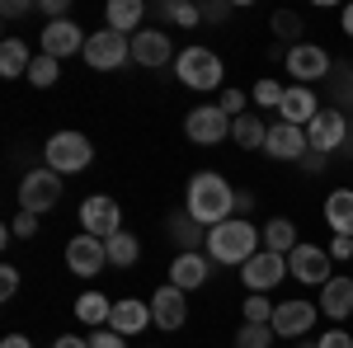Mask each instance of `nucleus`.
I'll list each match as a JSON object with an SVG mask.
<instances>
[{"instance_id":"obj_1","label":"nucleus","mask_w":353,"mask_h":348,"mask_svg":"<svg viewBox=\"0 0 353 348\" xmlns=\"http://www.w3.org/2000/svg\"><path fill=\"white\" fill-rule=\"evenodd\" d=\"M184 212L198 221V226H221V221H231L236 216V188L221 179L217 170H203V174H193L189 179V193H184Z\"/></svg>"},{"instance_id":"obj_2","label":"nucleus","mask_w":353,"mask_h":348,"mask_svg":"<svg viewBox=\"0 0 353 348\" xmlns=\"http://www.w3.org/2000/svg\"><path fill=\"white\" fill-rule=\"evenodd\" d=\"M259 226L254 221H245V216H231V221H221L208 231V259L212 264H236L245 268L254 254H259Z\"/></svg>"},{"instance_id":"obj_3","label":"nucleus","mask_w":353,"mask_h":348,"mask_svg":"<svg viewBox=\"0 0 353 348\" xmlns=\"http://www.w3.org/2000/svg\"><path fill=\"white\" fill-rule=\"evenodd\" d=\"M174 76L189 85V90H217L226 66H221V57L212 48H184V52L174 57Z\"/></svg>"},{"instance_id":"obj_4","label":"nucleus","mask_w":353,"mask_h":348,"mask_svg":"<svg viewBox=\"0 0 353 348\" xmlns=\"http://www.w3.org/2000/svg\"><path fill=\"white\" fill-rule=\"evenodd\" d=\"M43 156H48V170H57V174H81L85 165L94 161V146H90L85 132H52Z\"/></svg>"},{"instance_id":"obj_5","label":"nucleus","mask_w":353,"mask_h":348,"mask_svg":"<svg viewBox=\"0 0 353 348\" xmlns=\"http://www.w3.org/2000/svg\"><path fill=\"white\" fill-rule=\"evenodd\" d=\"M61 203V174L57 170H28L19 179V212H52Z\"/></svg>"},{"instance_id":"obj_6","label":"nucleus","mask_w":353,"mask_h":348,"mask_svg":"<svg viewBox=\"0 0 353 348\" xmlns=\"http://www.w3.org/2000/svg\"><path fill=\"white\" fill-rule=\"evenodd\" d=\"M128 57H132V38L118 33V28H99V33H90V43H85V61H90L94 71H118Z\"/></svg>"},{"instance_id":"obj_7","label":"nucleus","mask_w":353,"mask_h":348,"mask_svg":"<svg viewBox=\"0 0 353 348\" xmlns=\"http://www.w3.org/2000/svg\"><path fill=\"white\" fill-rule=\"evenodd\" d=\"M81 226H85V236H94V240H113L123 231V207L113 203L109 193H94V198L81 203Z\"/></svg>"},{"instance_id":"obj_8","label":"nucleus","mask_w":353,"mask_h":348,"mask_svg":"<svg viewBox=\"0 0 353 348\" xmlns=\"http://www.w3.org/2000/svg\"><path fill=\"white\" fill-rule=\"evenodd\" d=\"M231 127H236V118H226L217 104L189 108V118H184V136H189V141H198V146H217V141H226V136H231Z\"/></svg>"},{"instance_id":"obj_9","label":"nucleus","mask_w":353,"mask_h":348,"mask_svg":"<svg viewBox=\"0 0 353 348\" xmlns=\"http://www.w3.org/2000/svg\"><path fill=\"white\" fill-rule=\"evenodd\" d=\"M344 136H349V113H339V108H321V113L306 123V141H311V151H316V156L339 151V146H344Z\"/></svg>"},{"instance_id":"obj_10","label":"nucleus","mask_w":353,"mask_h":348,"mask_svg":"<svg viewBox=\"0 0 353 348\" xmlns=\"http://www.w3.org/2000/svg\"><path fill=\"white\" fill-rule=\"evenodd\" d=\"M283 66H288V76H292L297 85L325 81V76H330V52H325V48H316V43H292L288 57H283Z\"/></svg>"},{"instance_id":"obj_11","label":"nucleus","mask_w":353,"mask_h":348,"mask_svg":"<svg viewBox=\"0 0 353 348\" xmlns=\"http://www.w3.org/2000/svg\"><path fill=\"white\" fill-rule=\"evenodd\" d=\"M288 273L297 278V283H311V287H325L330 278V249H321V245H297L292 254H288Z\"/></svg>"},{"instance_id":"obj_12","label":"nucleus","mask_w":353,"mask_h":348,"mask_svg":"<svg viewBox=\"0 0 353 348\" xmlns=\"http://www.w3.org/2000/svg\"><path fill=\"white\" fill-rule=\"evenodd\" d=\"M316 316H321V306L316 301H278L273 306V334L278 339H297V334H306L311 325H316Z\"/></svg>"},{"instance_id":"obj_13","label":"nucleus","mask_w":353,"mask_h":348,"mask_svg":"<svg viewBox=\"0 0 353 348\" xmlns=\"http://www.w3.org/2000/svg\"><path fill=\"white\" fill-rule=\"evenodd\" d=\"M283 278H288V259L273 254V249H259V254L241 268V283L250 287V292H269V287H278Z\"/></svg>"},{"instance_id":"obj_14","label":"nucleus","mask_w":353,"mask_h":348,"mask_svg":"<svg viewBox=\"0 0 353 348\" xmlns=\"http://www.w3.org/2000/svg\"><path fill=\"white\" fill-rule=\"evenodd\" d=\"M66 264H71V273L76 278H94L99 268L109 264V249H104V240H94V236H71V245H66Z\"/></svg>"},{"instance_id":"obj_15","label":"nucleus","mask_w":353,"mask_h":348,"mask_svg":"<svg viewBox=\"0 0 353 348\" xmlns=\"http://www.w3.org/2000/svg\"><path fill=\"white\" fill-rule=\"evenodd\" d=\"M43 57H52V61H61V57L71 52H85V43H90V33H81V28L71 24V19H52V24L43 28Z\"/></svg>"},{"instance_id":"obj_16","label":"nucleus","mask_w":353,"mask_h":348,"mask_svg":"<svg viewBox=\"0 0 353 348\" xmlns=\"http://www.w3.org/2000/svg\"><path fill=\"white\" fill-rule=\"evenodd\" d=\"M273 161H306L311 141H306V127H292V123H273L269 127V141H264Z\"/></svg>"},{"instance_id":"obj_17","label":"nucleus","mask_w":353,"mask_h":348,"mask_svg":"<svg viewBox=\"0 0 353 348\" xmlns=\"http://www.w3.org/2000/svg\"><path fill=\"white\" fill-rule=\"evenodd\" d=\"M151 320V301H137V296H123V301H113V316H109V329H118L123 339H137Z\"/></svg>"},{"instance_id":"obj_18","label":"nucleus","mask_w":353,"mask_h":348,"mask_svg":"<svg viewBox=\"0 0 353 348\" xmlns=\"http://www.w3.org/2000/svg\"><path fill=\"white\" fill-rule=\"evenodd\" d=\"M151 320L161 325V329H179V325L189 320V301H184V292L179 287H156V296H151Z\"/></svg>"},{"instance_id":"obj_19","label":"nucleus","mask_w":353,"mask_h":348,"mask_svg":"<svg viewBox=\"0 0 353 348\" xmlns=\"http://www.w3.org/2000/svg\"><path fill=\"white\" fill-rule=\"evenodd\" d=\"M212 278V259L208 254H179L174 264H170V287H179V292H193V287H203Z\"/></svg>"},{"instance_id":"obj_20","label":"nucleus","mask_w":353,"mask_h":348,"mask_svg":"<svg viewBox=\"0 0 353 348\" xmlns=\"http://www.w3.org/2000/svg\"><path fill=\"white\" fill-rule=\"evenodd\" d=\"M170 57H174V48H170V38H165L161 28L132 33V61L137 66H170Z\"/></svg>"},{"instance_id":"obj_21","label":"nucleus","mask_w":353,"mask_h":348,"mask_svg":"<svg viewBox=\"0 0 353 348\" xmlns=\"http://www.w3.org/2000/svg\"><path fill=\"white\" fill-rule=\"evenodd\" d=\"M278 113H283V123H292V127H306V123L321 113V99L311 94V85H288V94H283Z\"/></svg>"},{"instance_id":"obj_22","label":"nucleus","mask_w":353,"mask_h":348,"mask_svg":"<svg viewBox=\"0 0 353 348\" xmlns=\"http://www.w3.org/2000/svg\"><path fill=\"white\" fill-rule=\"evenodd\" d=\"M321 311H325L330 320L353 316V278H330L325 287H321Z\"/></svg>"},{"instance_id":"obj_23","label":"nucleus","mask_w":353,"mask_h":348,"mask_svg":"<svg viewBox=\"0 0 353 348\" xmlns=\"http://www.w3.org/2000/svg\"><path fill=\"white\" fill-rule=\"evenodd\" d=\"M325 226L334 236H353V188H334L325 198Z\"/></svg>"},{"instance_id":"obj_24","label":"nucleus","mask_w":353,"mask_h":348,"mask_svg":"<svg viewBox=\"0 0 353 348\" xmlns=\"http://www.w3.org/2000/svg\"><path fill=\"white\" fill-rule=\"evenodd\" d=\"M28 66H33L28 43L24 38H5V43H0V76H5V81H19V76H28Z\"/></svg>"},{"instance_id":"obj_25","label":"nucleus","mask_w":353,"mask_h":348,"mask_svg":"<svg viewBox=\"0 0 353 348\" xmlns=\"http://www.w3.org/2000/svg\"><path fill=\"white\" fill-rule=\"evenodd\" d=\"M109 316H113V301H109L104 292L76 296V320H81V325H90V329H104V325H109Z\"/></svg>"},{"instance_id":"obj_26","label":"nucleus","mask_w":353,"mask_h":348,"mask_svg":"<svg viewBox=\"0 0 353 348\" xmlns=\"http://www.w3.org/2000/svg\"><path fill=\"white\" fill-rule=\"evenodd\" d=\"M231 141L245 146V151H264V141H269L264 118H259V113H241V118H236V127H231Z\"/></svg>"},{"instance_id":"obj_27","label":"nucleus","mask_w":353,"mask_h":348,"mask_svg":"<svg viewBox=\"0 0 353 348\" xmlns=\"http://www.w3.org/2000/svg\"><path fill=\"white\" fill-rule=\"evenodd\" d=\"M104 14H109V28H118V33L132 38V33H141L137 24H141V14H146V5H141V0H109Z\"/></svg>"},{"instance_id":"obj_28","label":"nucleus","mask_w":353,"mask_h":348,"mask_svg":"<svg viewBox=\"0 0 353 348\" xmlns=\"http://www.w3.org/2000/svg\"><path fill=\"white\" fill-rule=\"evenodd\" d=\"M297 245H301L297 240V226H292L288 216H273L269 226H264V249H273V254H283V259H288Z\"/></svg>"},{"instance_id":"obj_29","label":"nucleus","mask_w":353,"mask_h":348,"mask_svg":"<svg viewBox=\"0 0 353 348\" xmlns=\"http://www.w3.org/2000/svg\"><path fill=\"white\" fill-rule=\"evenodd\" d=\"M170 236L179 240V254H193L198 245H208V226H198V221L184 212V216H170Z\"/></svg>"},{"instance_id":"obj_30","label":"nucleus","mask_w":353,"mask_h":348,"mask_svg":"<svg viewBox=\"0 0 353 348\" xmlns=\"http://www.w3.org/2000/svg\"><path fill=\"white\" fill-rule=\"evenodd\" d=\"M104 249H109V264H113V268H132L137 254H141V245H137L132 231H118L113 240H104Z\"/></svg>"},{"instance_id":"obj_31","label":"nucleus","mask_w":353,"mask_h":348,"mask_svg":"<svg viewBox=\"0 0 353 348\" xmlns=\"http://www.w3.org/2000/svg\"><path fill=\"white\" fill-rule=\"evenodd\" d=\"M57 76H61V61H52V57H33V66H28V85H38V90H48V85H57Z\"/></svg>"},{"instance_id":"obj_32","label":"nucleus","mask_w":353,"mask_h":348,"mask_svg":"<svg viewBox=\"0 0 353 348\" xmlns=\"http://www.w3.org/2000/svg\"><path fill=\"white\" fill-rule=\"evenodd\" d=\"M273 306H278V301H269L264 292H250V301L241 306V311H245V325H269L273 320Z\"/></svg>"},{"instance_id":"obj_33","label":"nucleus","mask_w":353,"mask_h":348,"mask_svg":"<svg viewBox=\"0 0 353 348\" xmlns=\"http://www.w3.org/2000/svg\"><path fill=\"white\" fill-rule=\"evenodd\" d=\"M165 19H174L179 28H193V24H203V5H189V0H170V5H165Z\"/></svg>"},{"instance_id":"obj_34","label":"nucleus","mask_w":353,"mask_h":348,"mask_svg":"<svg viewBox=\"0 0 353 348\" xmlns=\"http://www.w3.org/2000/svg\"><path fill=\"white\" fill-rule=\"evenodd\" d=\"M278 334H273V325H241V334H236V348H269Z\"/></svg>"},{"instance_id":"obj_35","label":"nucleus","mask_w":353,"mask_h":348,"mask_svg":"<svg viewBox=\"0 0 353 348\" xmlns=\"http://www.w3.org/2000/svg\"><path fill=\"white\" fill-rule=\"evenodd\" d=\"M283 94H288V85H278V81H259V85H254V104H259V108H278V104H283Z\"/></svg>"},{"instance_id":"obj_36","label":"nucleus","mask_w":353,"mask_h":348,"mask_svg":"<svg viewBox=\"0 0 353 348\" xmlns=\"http://www.w3.org/2000/svg\"><path fill=\"white\" fill-rule=\"evenodd\" d=\"M273 33H278V38H301V14L278 10V14H273Z\"/></svg>"},{"instance_id":"obj_37","label":"nucleus","mask_w":353,"mask_h":348,"mask_svg":"<svg viewBox=\"0 0 353 348\" xmlns=\"http://www.w3.org/2000/svg\"><path fill=\"white\" fill-rule=\"evenodd\" d=\"M90 348H128V339H123L118 329L104 325V329H94V334H90Z\"/></svg>"},{"instance_id":"obj_38","label":"nucleus","mask_w":353,"mask_h":348,"mask_svg":"<svg viewBox=\"0 0 353 348\" xmlns=\"http://www.w3.org/2000/svg\"><path fill=\"white\" fill-rule=\"evenodd\" d=\"M14 292H19V268L5 264L0 268V301H14Z\"/></svg>"},{"instance_id":"obj_39","label":"nucleus","mask_w":353,"mask_h":348,"mask_svg":"<svg viewBox=\"0 0 353 348\" xmlns=\"http://www.w3.org/2000/svg\"><path fill=\"white\" fill-rule=\"evenodd\" d=\"M221 113H226V118H241V113H245V94H241V90H221Z\"/></svg>"},{"instance_id":"obj_40","label":"nucleus","mask_w":353,"mask_h":348,"mask_svg":"<svg viewBox=\"0 0 353 348\" xmlns=\"http://www.w3.org/2000/svg\"><path fill=\"white\" fill-rule=\"evenodd\" d=\"M203 19H208V24H226V19H231V0H208V5H203Z\"/></svg>"},{"instance_id":"obj_41","label":"nucleus","mask_w":353,"mask_h":348,"mask_svg":"<svg viewBox=\"0 0 353 348\" xmlns=\"http://www.w3.org/2000/svg\"><path fill=\"white\" fill-rule=\"evenodd\" d=\"M33 231H38V216H33V212H19L14 221H10V236H19V240H28Z\"/></svg>"},{"instance_id":"obj_42","label":"nucleus","mask_w":353,"mask_h":348,"mask_svg":"<svg viewBox=\"0 0 353 348\" xmlns=\"http://www.w3.org/2000/svg\"><path fill=\"white\" fill-rule=\"evenodd\" d=\"M316 348H353V334H344V329H325V334L316 339Z\"/></svg>"},{"instance_id":"obj_43","label":"nucleus","mask_w":353,"mask_h":348,"mask_svg":"<svg viewBox=\"0 0 353 348\" xmlns=\"http://www.w3.org/2000/svg\"><path fill=\"white\" fill-rule=\"evenodd\" d=\"M330 259H353V236H334L330 240Z\"/></svg>"},{"instance_id":"obj_44","label":"nucleus","mask_w":353,"mask_h":348,"mask_svg":"<svg viewBox=\"0 0 353 348\" xmlns=\"http://www.w3.org/2000/svg\"><path fill=\"white\" fill-rule=\"evenodd\" d=\"M43 14H48V24L52 19H66V0H43Z\"/></svg>"},{"instance_id":"obj_45","label":"nucleus","mask_w":353,"mask_h":348,"mask_svg":"<svg viewBox=\"0 0 353 348\" xmlns=\"http://www.w3.org/2000/svg\"><path fill=\"white\" fill-rule=\"evenodd\" d=\"M52 348H90V339H81V334H61Z\"/></svg>"},{"instance_id":"obj_46","label":"nucleus","mask_w":353,"mask_h":348,"mask_svg":"<svg viewBox=\"0 0 353 348\" xmlns=\"http://www.w3.org/2000/svg\"><path fill=\"white\" fill-rule=\"evenodd\" d=\"M24 10H28L24 0H5V19H19V14H24Z\"/></svg>"},{"instance_id":"obj_47","label":"nucleus","mask_w":353,"mask_h":348,"mask_svg":"<svg viewBox=\"0 0 353 348\" xmlns=\"http://www.w3.org/2000/svg\"><path fill=\"white\" fill-rule=\"evenodd\" d=\"M0 348H33V339H24V334H5V344Z\"/></svg>"},{"instance_id":"obj_48","label":"nucleus","mask_w":353,"mask_h":348,"mask_svg":"<svg viewBox=\"0 0 353 348\" xmlns=\"http://www.w3.org/2000/svg\"><path fill=\"white\" fill-rule=\"evenodd\" d=\"M250 207H254V198H250V193H236V216H245Z\"/></svg>"},{"instance_id":"obj_49","label":"nucleus","mask_w":353,"mask_h":348,"mask_svg":"<svg viewBox=\"0 0 353 348\" xmlns=\"http://www.w3.org/2000/svg\"><path fill=\"white\" fill-rule=\"evenodd\" d=\"M339 24H344V33L353 38V5H344V14H339Z\"/></svg>"}]
</instances>
